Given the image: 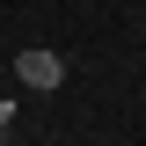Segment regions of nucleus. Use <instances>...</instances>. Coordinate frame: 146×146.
Segmentation results:
<instances>
[{
  "label": "nucleus",
  "mask_w": 146,
  "mask_h": 146,
  "mask_svg": "<svg viewBox=\"0 0 146 146\" xmlns=\"http://www.w3.org/2000/svg\"><path fill=\"white\" fill-rule=\"evenodd\" d=\"M15 80H22L29 95H51L58 80H66V66H58V51H22V58H15Z\"/></svg>",
  "instance_id": "nucleus-1"
},
{
  "label": "nucleus",
  "mask_w": 146,
  "mask_h": 146,
  "mask_svg": "<svg viewBox=\"0 0 146 146\" xmlns=\"http://www.w3.org/2000/svg\"><path fill=\"white\" fill-rule=\"evenodd\" d=\"M0 139H7V110H0Z\"/></svg>",
  "instance_id": "nucleus-2"
}]
</instances>
